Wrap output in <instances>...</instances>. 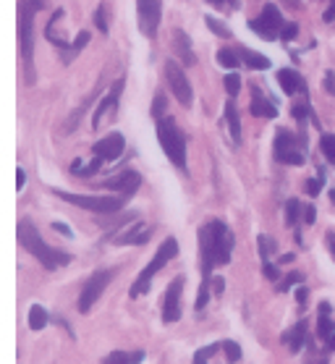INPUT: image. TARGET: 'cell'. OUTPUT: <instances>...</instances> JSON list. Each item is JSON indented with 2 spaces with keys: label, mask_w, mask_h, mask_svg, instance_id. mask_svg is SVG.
Listing matches in <instances>:
<instances>
[{
  "label": "cell",
  "mask_w": 335,
  "mask_h": 364,
  "mask_svg": "<svg viewBox=\"0 0 335 364\" xmlns=\"http://www.w3.org/2000/svg\"><path fill=\"white\" fill-rule=\"evenodd\" d=\"M333 333H335L333 309H330V304H327V301H322V304H319V317H317V336L327 341Z\"/></svg>",
  "instance_id": "obj_21"
},
{
  "label": "cell",
  "mask_w": 335,
  "mask_h": 364,
  "mask_svg": "<svg viewBox=\"0 0 335 364\" xmlns=\"http://www.w3.org/2000/svg\"><path fill=\"white\" fill-rule=\"evenodd\" d=\"M307 333H309V323H307V320L296 323L291 331L283 333V343L291 348V354H299V351L304 348V343H307Z\"/></svg>",
  "instance_id": "obj_17"
},
{
  "label": "cell",
  "mask_w": 335,
  "mask_h": 364,
  "mask_svg": "<svg viewBox=\"0 0 335 364\" xmlns=\"http://www.w3.org/2000/svg\"><path fill=\"white\" fill-rule=\"evenodd\" d=\"M220 348H223V343H213V346H207V348H199L196 356H194V364H207V359L218 354Z\"/></svg>",
  "instance_id": "obj_31"
},
{
  "label": "cell",
  "mask_w": 335,
  "mask_h": 364,
  "mask_svg": "<svg viewBox=\"0 0 335 364\" xmlns=\"http://www.w3.org/2000/svg\"><path fill=\"white\" fill-rule=\"evenodd\" d=\"M302 281H304L302 273H291V275H286V278H283V281L278 283V291H280V294H286V291H291L294 286H299Z\"/></svg>",
  "instance_id": "obj_32"
},
{
  "label": "cell",
  "mask_w": 335,
  "mask_h": 364,
  "mask_svg": "<svg viewBox=\"0 0 335 364\" xmlns=\"http://www.w3.org/2000/svg\"><path fill=\"white\" fill-rule=\"evenodd\" d=\"M272 152H275V160L283 163V166H302L304 160H307L304 158L302 144H299V139L291 132H278L275 144H272Z\"/></svg>",
  "instance_id": "obj_9"
},
{
  "label": "cell",
  "mask_w": 335,
  "mask_h": 364,
  "mask_svg": "<svg viewBox=\"0 0 335 364\" xmlns=\"http://www.w3.org/2000/svg\"><path fill=\"white\" fill-rule=\"evenodd\" d=\"M252 95H254V100H252V116H257V118H275L278 116V108H275V102H272L270 97H262V92H260V87H252Z\"/></svg>",
  "instance_id": "obj_19"
},
{
  "label": "cell",
  "mask_w": 335,
  "mask_h": 364,
  "mask_svg": "<svg viewBox=\"0 0 335 364\" xmlns=\"http://www.w3.org/2000/svg\"><path fill=\"white\" fill-rule=\"evenodd\" d=\"M278 82L286 95H299V92L307 95V82L302 79V74H296V71H291V68H280Z\"/></svg>",
  "instance_id": "obj_18"
},
{
  "label": "cell",
  "mask_w": 335,
  "mask_h": 364,
  "mask_svg": "<svg viewBox=\"0 0 335 364\" xmlns=\"http://www.w3.org/2000/svg\"><path fill=\"white\" fill-rule=\"evenodd\" d=\"M137 16H139V32L144 37H155L163 18V0H137Z\"/></svg>",
  "instance_id": "obj_11"
},
{
  "label": "cell",
  "mask_w": 335,
  "mask_h": 364,
  "mask_svg": "<svg viewBox=\"0 0 335 364\" xmlns=\"http://www.w3.org/2000/svg\"><path fill=\"white\" fill-rule=\"evenodd\" d=\"M233 231L223 220H210L199 228V252H202V281L213 278V270L230 262L233 252Z\"/></svg>",
  "instance_id": "obj_1"
},
{
  "label": "cell",
  "mask_w": 335,
  "mask_h": 364,
  "mask_svg": "<svg viewBox=\"0 0 335 364\" xmlns=\"http://www.w3.org/2000/svg\"><path fill=\"white\" fill-rule=\"evenodd\" d=\"M299 34V26L294 24V21H286V26H283V32H280V40H286V42H291Z\"/></svg>",
  "instance_id": "obj_38"
},
{
  "label": "cell",
  "mask_w": 335,
  "mask_h": 364,
  "mask_svg": "<svg viewBox=\"0 0 335 364\" xmlns=\"http://www.w3.org/2000/svg\"><path fill=\"white\" fill-rule=\"evenodd\" d=\"M223 354L228 359V364H238L241 362V346L236 341H223Z\"/></svg>",
  "instance_id": "obj_30"
},
{
  "label": "cell",
  "mask_w": 335,
  "mask_h": 364,
  "mask_svg": "<svg viewBox=\"0 0 335 364\" xmlns=\"http://www.w3.org/2000/svg\"><path fill=\"white\" fill-rule=\"evenodd\" d=\"M230 3H233V6H238V0H230Z\"/></svg>",
  "instance_id": "obj_56"
},
{
  "label": "cell",
  "mask_w": 335,
  "mask_h": 364,
  "mask_svg": "<svg viewBox=\"0 0 335 364\" xmlns=\"http://www.w3.org/2000/svg\"><path fill=\"white\" fill-rule=\"evenodd\" d=\"M225 121H228V129H230V136H233V141H241V118H238V108L236 102H233V97L225 102Z\"/></svg>",
  "instance_id": "obj_23"
},
{
  "label": "cell",
  "mask_w": 335,
  "mask_h": 364,
  "mask_svg": "<svg viewBox=\"0 0 335 364\" xmlns=\"http://www.w3.org/2000/svg\"><path fill=\"white\" fill-rule=\"evenodd\" d=\"M123 147H126L123 136L118 132H113V134H107V136H102V139L92 147V152L100 155L102 160H118L123 155Z\"/></svg>",
  "instance_id": "obj_15"
},
{
  "label": "cell",
  "mask_w": 335,
  "mask_h": 364,
  "mask_svg": "<svg viewBox=\"0 0 335 364\" xmlns=\"http://www.w3.org/2000/svg\"><path fill=\"white\" fill-rule=\"evenodd\" d=\"M102 186H105V189H110V191H118V194H126V197H131V194H137V189L142 186V176L129 168V171H121L118 176L107 178Z\"/></svg>",
  "instance_id": "obj_13"
},
{
  "label": "cell",
  "mask_w": 335,
  "mask_h": 364,
  "mask_svg": "<svg viewBox=\"0 0 335 364\" xmlns=\"http://www.w3.org/2000/svg\"><path fill=\"white\" fill-rule=\"evenodd\" d=\"M280 262H283V265H288V262H294V255H283V257H280Z\"/></svg>",
  "instance_id": "obj_53"
},
{
  "label": "cell",
  "mask_w": 335,
  "mask_h": 364,
  "mask_svg": "<svg viewBox=\"0 0 335 364\" xmlns=\"http://www.w3.org/2000/svg\"><path fill=\"white\" fill-rule=\"evenodd\" d=\"M55 197H60L68 205H76L82 210H90V213H100V215H113L118 210H123L126 205V194H118V197H102V194H71V191H53Z\"/></svg>",
  "instance_id": "obj_6"
},
{
  "label": "cell",
  "mask_w": 335,
  "mask_h": 364,
  "mask_svg": "<svg viewBox=\"0 0 335 364\" xmlns=\"http://www.w3.org/2000/svg\"><path fill=\"white\" fill-rule=\"evenodd\" d=\"M330 202H333V205H335V186H333V189H330Z\"/></svg>",
  "instance_id": "obj_54"
},
{
  "label": "cell",
  "mask_w": 335,
  "mask_h": 364,
  "mask_svg": "<svg viewBox=\"0 0 335 364\" xmlns=\"http://www.w3.org/2000/svg\"><path fill=\"white\" fill-rule=\"evenodd\" d=\"M335 18V0H330V9L325 11V21H333Z\"/></svg>",
  "instance_id": "obj_49"
},
{
  "label": "cell",
  "mask_w": 335,
  "mask_h": 364,
  "mask_svg": "<svg viewBox=\"0 0 335 364\" xmlns=\"http://www.w3.org/2000/svg\"><path fill=\"white\" fill-rule=\"evenodd\" d=\"M319 149H322V155L330 166H335V134H322V139H319Z\"/></svg>",
  "instance_id": "obj_28"
},
{
  "label": "cell",
  "mask_w": 335,
  "mask_h": 364,
  "mask_svg": "<svg viewBox=\"0 0 335 364\" xmlns=\"http://www.w3.org/2000/svg\"><path fill=\"white\" fill-rule=\"evenodd\" d=\"M48 323H50L48 309H45V306H40V304H34L32 309H29V328H32V331H42Z\"/></svg>",
  "instance_id": "obj_26"
},
{
  "label": "cell",
  "mask_w": 335,
  "mask_h": 364,
  "mask_svg": "<svg viewBox=\"0 0 335 364\" xmlns=\"http://www.w3.org/2000/svg\"><path fill=\"white\" fill-rule=\"evenodd\" d=\"M327 351H335V333L327 338Z\"/></svg>",
  "instance_id": "obj_51"
},
{
  "label": "cell",
  "mask_w": 335,
  "mask_h": 364,
  "mask_svg": "<svg viewBox=\"0 0 335 364\" xmlns=\"http://www.w3.org/2000/svg\"><path fill=\"white\" fill-rule=\"evenodd\" d=\"M121 90H123V82L118 79V82L113 84V90L107 92V97H102V102H100L97 110H95V118H92V129H100L107 113H113V116L118 113V97H121Z\"/></svg>",
  "instance_id": "obj_14"
},
{
  "label": "cell",
  "mask_w": 335,
  "mask_h": 364,
  "mask_svg": "<svg viewBox=\"0 0 335 364\" xmlns=\"http://www.w3.org/2000/svg\"><path fill=\"white\" fill-rule=\"evenodd\" d=\"M102 163H105V160L100 158V155H95V160H92V163H82V160H74V163H71V173L74 176H84V178H87V176H95L100 171V168H102Z\"/></svg>",
  "instance_id": "obj_25"
},
{
  "label": "cell",
  "mask_w": 335,
  "mask_h": 364,
  "mask_svg": "<svg viewBox=\"0 0 335 364\" xmlns=\"http://www.w3.org/2000/svg\"><path fill=\"white\" fill-rule=\"evenodd\" d=\"M286 3H288V6H299V3H296V0H286Z\"/></svg>",
  "instance_id": "obj_55"
},
{
  "label": "cell",
  "mask_w": 335,
  "mask_h": 364,
  "mask_svg": "<svg viewBox=\"0 0 335 364\" xmlns=\"http://www.w3.org/2000/svg\"><path fill=\"white\" fill-rule=\"evenodd\" d=\"M302 215H304L302 202H299V199H288V202H286V223L288 225H296Z\"/></svg>",
  "instance_id": "obj_29"
},
{
  "label": "cell",
  "mask_w": 335,
  "mask_h": 364,
  "mask_svg": "<svg viewBox=\"0 0 335 364\" xmlns=\"http://www.w3.org/2000/svg\"><path fill=\"white\" fill-rule=\"evenodd\" d=\"M307 116H309V105H307V102H304V105H296V108H294V118H296V121H304Z\"/></svg>",
  "instance_id": "obj_42"
},
{
  "label": "cell",
  "mask_w": 335,
  "mask_h": 364,
  "mask_svg": "<svg viewBox=\"0 0 335 364\" xmlns=\"http://www.w3.org/2000/svg\"><path fill=\"white\" fill-rule=\"evenodd\" d=\"M173 48H176V53H179L181 60H184L186 66H194L196 55H194V50H191V40H188L181 29H176V32H173Z\"/></svg>",
  "instance_id": "obj_20"
},
{
  "label": "cell",
  "mask_w": 335,
  "mask_h": 364,
  "mask_svg": "<svg viewBox=\"0 0 335 364\" xmlns=\"http://www.w3.org/2000/svg\"><path fill=\"white\" fill-rule=\"evenodd\" d=\"M218 63H220L223 68H238L241 66V58H238L236 50L223 48V50H218Z\"/></svg>",
  "instance_id": "obj_27"
},
{
  "label": "cell",
  "mask_w": 335,
  "mask_h": 364,
  "mask_svg": "<svg viewBox=\"0 0 335 364\" xmlns=\"http://www.w3.org/2000/svg\"><path fill=\"white\" fill-rule=\"evenodd\" d=\"M165 82L171 87V92L176 95L184 108L191 105V100H194V90H191V82L186 79V74L181 71V66L176 60H165Z\"/></svg>",
  "instance_id": "obj_10"
},
{
  "label": "cell",
  "mask_w": 335,
  "mask_h": 364,
  "mask_svg": "<svg viewBox=\"0 0 335 364\" xmlns=\"http://www.w3.org/2000/svg\"><path fill=\"white\" fill-rule=\"evenodd\" d=\"M238 58H241V63L249 68H254V71H265V68H270V60L265 58V55H260V53H254V50L249 48H238Z\"/></svg>",
  "instance_id": "obj_22"
},
{
  "label": "cell",
  "mask_w": 335,
  "mask_h": 364,
  "mask_svg": "<svg viewBox=\"0 0 335 364\" xmlns=\"http://www.w3.org/2000/svg\"><path fill=\"white\" fill-rule=\"evenodd\" d=\"M176 255H179V241L171 236V239H165L163 244H160V249L155 252V257L149 259V265L137 275V281H134V286H131V299L147 294L149 286H152V278H155V275L160 273L171 259H176Z\"/></svg>",
  "instance_id": "obj_5"
},
{
  "label": "cell",
  "mask_w": 335,
  "mask_h": 364,
  "mask_svg": "<svg viewBox=\"0 0 335 364\" xmlns=\"http://www.w3.org/2000/svg\"><path fill=\"white\" fill-rule=\"evenodd\" d=\"M314 220H317V210H314V207H304V223H314Z\"/></svg>",
  "instance_id": "obj_43"
},
{
  "label": "cell",
  "mask_w": 335,
  "mask_h": 364,
  "mask_svg": "<svg viewBox=\"0 0 335 364\" xmlns=\"http://www.w3.org/2000/svg\"><path fill=\"white\" fill-rule=\"evenodd\" d=\"M113 275H115V270H97L90 281L84 283L82 296H79V301H76V306H79V312H82V315H84V312H90L92 306H95V301L102 296V291L110 286Z\"/></svg>",
  "instance_id": "obj_8"
},
{
  "label": "cell",
  "mask_w": 335,
  "mask_h": 364,
  "mask_svg": "<svg viewBox=\"0 0 335 364\" xmlns=\"http://www.w3.org/2000/svg\"><path fill=\"white\" fill-rule=\"evenodd\" d=\"M87 42H90V32H79L76 34V40H74V45H71V53H68V55H65V63H68V60H71V55H74V53H79V50L84 48V45H87Z\"/></svg>",
  "instance_id": "obj_36"
},
{
  "label": "cell",
  "mask_w": 335,
  "mask_h": 364,
  "mask_svg": "<svg viewBox=\"0 0 335 364\" xmlns=\"http://www.w3.org/2000/svg\"><path fill=\"white\" fill-rule=\"evenodd\" d=\"M18 244H21L34 259H40V265L45 267V270H58V267H65L71 262V255L58 252V249L48 247V244L42 241L40 231L34 228V223L29 218H24V220L18 223Z\"/></svg>",
  "instance_id": "obj_2"
},
{
  "label": "cell",
  "mask_w": 335,
  "mask_h": 364,
  "mask_svg": "<svg viewBox=\"0 0 335 364\" xmlns=\"http://www.w3.org/2000/svg\"><path fill=\"white\" fill-rule=\"evenodd\" d=\"M307 296H309V291L304 289V286H299V289H296V301H299V304H307Z\"/></svg>",
  "instance_id": "obj_45"
},
{
  "label": "cell",
  "mask_w": 335,
  "mask_h": 364,
  "mask_svg": "<svg viewBox=\"0 0 335 364\" xmlns=\"http://www.w3.org/2000/svg\"><path fill=\"white\" fill-rule=\"evenodd\" d=\"M181 291H184V278H173L163 294V323L181 320Z\"/></svg>",
  "instance_id": "obj_12"
},
{
  "label": "cell",
  "mask_w": 335,
  "mask_h": 364,
  "mask_svg": "<svg viewBox=\"0 0 335 364\" xmlns=\"http://www.w3.org/2000/svg\"><path fill=\"white\" fill-rule=\"evenodd\" d=\"M249 26H252L254 32L260 34L262 40H278L280 32H283V26H286V21H283V16H280L278 6H272V3H267L265 9H262V14L257 18H252L249 21Z\"/></svg>",
  "instance_id": "obj_7"
},
{
  "label": "cell",
  "mask_w": 335,
  "mask_h": 364,
  "mask_svg": "<svg viewBox=\"0 0 335 364\" xmlns=\"http://www.w3.org/2000/svg\"><path fill=\"white\" fill-rule=\"evenodd\" d=\"M223 286H225V283H223V278H213V289H215V294H223Z\"/></svg>",
  "instance_id": "obj_50"
},
{
  "label": "cell",
  "mask_w": 335,
  "mask_h": 364,
  "mask_svg": "<svg viewBox=\"0 0 335 364\" xmlns=\"http://www.w3.org/2000/svg\"><path fill=\"white\" fill-rule=\"evenodd\" d=\"M48 0H21L18 3V48H21V58L26 68V82H34L32 68V53H34V14L45 9Z\"/></svg>",
  "instance_id": "obj_3"
},
{
  "label": "cell",
  "mask_w": 335,
  "mask_h": 364,
  "mask_svg": "<svg viewBox=\"0 0 335 364\" xmlns=\"http://www.w3.org/2000/svg\"><path fill=\"white\" fill-rule=\"evenodd\" d=\"M262 273H265V278H267V281H280L278 267H275V265H270V259H267V262H265V265H262Z\"/></svg>",
  "instance_id": "obj_39"
},
{
  "label": "cell",
  "mask_w": 335,
  "mask_h": 364,
  "mask_svg": "<svg viewBox=\"0 0 335 364\" xmlns=\"http://www.w3.org/2000/svg\"><path fill=\"white\" fill-rule=\"evenodd\" d=\"M223 84H225V92H228L230 97H236L238 92H241V79H238L236 74H228L223 79Z\"/></svg>",
  "instance_id": "obj_35"
},
{
  "label": "cell",
  "mask_w": 335,
  "mask_h": 364,
  "mask_svg": "<svg viewBox=\"0 0 335 364\" xmlns=\"http://www.w3.org/2000/svg\"><path fill=\"white\" fill-rule=\"evenodd\" d=\"M272 252H275V241H272L270 236H265V233H262V236H260V255H262V259L267 262Z\"/></svg>",
  "instance_id": "obj_33"
},
{
  "label": "cell",
  "mask_w": 335,
  "mask_h": 364,
  "mask_svg": "<svg viewBox=\"0 0 335 364\" xmlns=\"http://www.w3.org/2000/svg\"><path fill=\"white\" fill-rule=\"evenodd\" d=\"M24 183H26V173L21 171V168H18V173H16V186H18V191L24 189Z\"/></svg>",
  "instance_id": "obj_47"
},
{
  "label": "cell",
  "mask_w": 335,
  "mask_h": 364,
  "mask_svg": "<svg viewBox=\"0 0 335 364\" xmlns=\"http://www.w3.org/2000/svg\"><path fill=\"white\" fill-rule=\"evenodd\" d=\"M325 241H327V249H330V255H333V259H335V231H327Z\"/></svg>",
  "instance_id": "obj_46"
},
{
  "label": "cell",
  "mask_w": 335,
  "mask_h": 364,
  "mask_svg": "<svg viewBox=\"0 0 335 364\" xmlns=\"http://www.w3.org/2000/svg\"><path fill=\"white\" fill-rule=\"evenodd\" d=\"M207 3H210V6H215V9H223V6H225V0H207Z\"/></svg>",
  "instance_id": "obj_52"
},
{
  "label": "cell",
  "mask_w": 335,
  "mask_h": 364,
  "mask_svg": "<svg viewBox=\"0 0 335 364\" xmlns=\"http://www.w3.org/2000/svg\"><path fill=\"white\" fill-rule=\"evenodd\" d=\"M325 92L335 95V74H333V71H327V74H325Z\"/></svg>",
  "instance_id": "obj_44"
},
{
  "label": "cell",
  "mask_w": 335,
  "mask_h": 364,
  "mask_svg": "<svg viewBox=\"0 0 335 364\" xmlns=\"http://www.w3.org/2000/svg\"><path fill=\"white\" fill-rule=\"evenodd\" d=\"M319 189H322V176H319V178H314V181H307V194H309V197H317L319 194Z\"/></svg>",
  "instance_id": "obj_40"
},
{
  "label": "cell",
  "mask_w": 335,
  "mask_h": 364,
  "mask_svg": "<svg viewBox=\"0 0 335 364\" xmlns=\"http://www.w3.org/2000/svg\"><path fill=\"white\" fill-rule=\"evenodd\" d=\"M157 141L173 166L186 171V141L173 118H157Z\"/></svg>",
  "instance_id": "obj_4"
},
{
  "label": "cell",
  "mask_w": 335,
  "mask_h": 364,
  "mask_svg": "<svg viewBox=\"0 0 335 364\" xmlns=\"http://www.w3.org/2000/svg\"><path fill=\"white\" fill-rule=\"evenodd\" d=\"M142 362H144V351H134V354H126V351H110L100 364H142Z\"/></svg>",
  "instance_id": "obj_24"
},
{
  "label": "cell",
  "mask_w": 335,
  "mask_h": 364,
  "mask_svg": "<svg viewBox=\"0 0 335 364\" xmlns=\"http://www.w3.org/2000/svg\"><path fill=\"white\" fill-rule=\"evenodd\" d=\"M163 108H165V100H163V95H157V97H155V105H152V116H155V118H163Z\"/></svg>",
  "instance_id": "obj_41"
},
{
  "label": "cell",
  "mask_w": 335,
  "mask_h": 364,
  "mask_svg": "<svg viewBox=\"0 0 335 364\" xmlns=\"http://www.w3.org/2000/svg\"><path fill=\"white\" fill-rule=\"evenodd\" d=\"M95 26H97L102 34H107V9L105 6H100V9L95 11Z\"/></svg>",
  "instance_id": "obj_37"
},
{
  "label": "cell",
  "mask_w": 335,
  "mask_h": 364,
  "mask_svg": "<svg viewBox=\"0 0 335 364\" xmlns=\"http://www.w3.org/2000/svg\"><path fill=\"white\" fill-rule=\"evenodd\" d=\"M53 228H55L58 233H63V236H71V228H68V225H63V223H53Z\"/></svg>",
  "instance_id": "obj_48"
},
{
  "label": "cell",
  "mask_w": 335,
  "mask_h": 364,
  "mask_svg": "<svg viewBox=\"0 0 335 364\" xmlns=\"http://www.w3.org/2000/svg\"><path fill=\"white\" fill-rule=\"evenodd\" d=\"M205 21H207V26L213 29L215 34H220V37H225V40H230V29L228 26H223L220 24V18H215V16H205Z\"/></svg>",
  "instance_id": "obj_34"
},
{
  "label": "cell",
  "mask_w": 335,
  "mask_h": 364,
  "mask_svg": "<svg viewBox=\"0 0 335 364\" xmlns=\"http://www.w3.org/2000/svg\"><path fill=\"white\" fill-rule=\"evenodd\" d=\"M149 236H152V231H149L147 225L137 223L134 228L123 231L121 236H115L113 244H118V247H137V244H147Z\"/></svg>",
  "instance_id": "obj_16"
}]
</instances>
